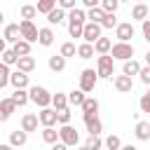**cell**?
I'll use <instances>...</instances> for the list:
<instances>
[{
    "label": "cell",
    "instance_id": "6da1fadb",
    "mask_svg": "<svg viewBox=\"0 0 150 150\" xmlns=\"http://www.w3.org/2000/svg\"><path fill=\"white\" fill-rule=\"evenodd\" d=\"M96 73L103 80H112V75H115V59H112L110 52L108 54H98V59H96Z\"/></svg>",
    "mask_w": 150,
    "mask_h": 150
},
{
    "label": "cell",
    "instance_id": "7a4b0ae2",
    "mask_svg": "<svg viewBox=\"0 0 150 150\" xmlns=\"http://www.w3.org/2000/svg\"><path fill=\"white\" fill-rule=\"evenodd\" d=\"M28 96H30V101H33L35 105H40V108L52 105V94H49L45 87H38V84L28 87Z\"/></svg>",
    "mask_w": 150,
    "mask_h": 150
},
{
    "label": "cell",
    "instance_id": "3957f363",
    "mask_svg": "<svg viewBox=\"0 0 150 150\" xmlns=\"http://www.w3.org/2000/svg\"><path fill=\"white\" fill-rule=\"evenodd\" d=\"M110 54H112L115 61H127V59L134 56V45H131V42H122V40H117V42L110 47Z\"/></svg>",
    "mask_w": 150,
    "mask_h": 150
},
{
    "label": "cell",
    "instance_id": "277c9868",
    "mask_svg": "<svg viewBox=\"0 0 150 150\" xmlns=\"http://www.w3.org/2000/svg\"><path fill=\"white\" fill-rule=\"evenodd\" d=\"M59 141H63L66 148L77 145V143H80V131H77L75 127H70V122H68V124H61V129H59Z\"/></svg>",
    "mask_w": 150,
    "mask_h": 150
},
{
    "label": "cell",
    "instance_id": "5b68a950",
    "mask_svg": "<svg viewBox=\"0 0 150 150\" xmlns=\"http://www.w3.org/2000/svg\"><path fill=\"white\" fill-rule=\"evenodd\" d=\"M96 82H98V73L94 70V68H84L82 73H80V89L82 91H94V87H96Z\"/></svg>",
    "mask_w": 150,
    "mask_h": 150
},
{
    "label": "cell",
    "instance_id": "8992f818",
    "mask_svg": "<svg viewBox=\"0 0 150 150\" xmlns=\"http://www.w3.org/2000/svg\"><path fill=\"white\" fill-rule=\"evenodd\" d=\"M19 30H21V38L28 40V42H38V33L40 28L33 23V19H21L19 21Z\"/></svg>",
    "mask_w": 150,
    "mask_h": 150
},
{
    "label": "cell",
    "instance_id": "52a82bcc",
    "mask_svg": "<svg viewBox=\"0 0 150 150\" xmlns=\"http://www.w3.org/2000/svg\"><path fill=\"white\" fill-rule=\"evenodd\" d=\"M101 35H103V26H101V23H96V21H87V23H84L82 40H87V42H96Z\"/></svg>",
    "mask_w": 150,
    "mask_h": 150
},
{
    "label": "cell",
    "instance_id": "ba28073f",
    "mask_svg": "<svg viewBox=\"0 0 150 150\" xmlns=\"http://www.w3.org/2000/svg\"><path fill=\"white\" fill-rule=\"evenodd\" d=\"M38 117H40V124L42 127H54V124H59V117H56V108L52 105H45V108H40V112H38Z\"/></svg>",
    "mask_w": 150,
    "mask_h": 150
},
{
    "label": "cell",
    "instance_id": "9c48e42d",
    "mask_svg": "<svg viewBox=\"0 0 150 150\" xmlns=\"http://www.w3.org/2000/svg\"><path fill=\"white\" fill-rule=\"evenodd\" d=\"M112 84H115V89H117L120 94H129V91L134 89V80H131V75H127V73L115 75V77H112Z\"/></svg>",
    "mask_w": 150,
    "mask_h": 150
},
{
    "label": "cell",
    "instance_id": "30bf717a",
    "mask_svg": "<svg viewBox=\"0 0 150 150\" xmlns=\"http://www.w3.org/2000/svg\"><path fill=\"white\" fill-rule=\"evenodd\" d=\"M115 38L122 40V42H129V40L134 38V23H131V21L117 23V26H115Z\"/></svg>",
    "mask_w": 150,
    "mask_h": 150
},
{
    "label": "cell",
    "instance_id": "8fae6325",
    "mask_svg": "<svg viewBox=\"0 0 150 150\" xmlns=\"http://www.w3.org/2000/svg\"><path fill=\"white\" fill-rule=\"evenodd\" d=\"M9 84H12L14 89H28V84H30V82H28V73H23V70L16 68V70L9 75Z\"/></svg>",
    "mask_w": 150,
    "mask_h": 150
},
{
    "label": "cell",
    "instance_id": "7c38bea8",
    "mask_svg": "<svg viewBox=\"0 0 150 150\" xmlns=\"http://www.w3.org/2000/svg\"><path fill=\"white\" fill-rule=\"evenodd\" d=\"M80 108H82V120H84V117H91V115H98V98L87 96Z\"/></svg>",
    "mask_w": 150,
    "mask_h": 150
},
{
    "label": "cell",
    "instance_id": "4fadbf2b",
    "mask_svg": "<svg viewBox=\"0 0 150 150\" xmlns=\"http://www.w3.org/2000/svg\"><path fill=\"white\" fill-rule=\"evenodd\" d=\"M14 110H16L14 98H12V96H9V98H2V101H0V122H7Z\"/></svg>",
    "mask_w": 150,
    "mask_h": 150
},
{
    "label": "cell",
    "instance_id": "5bb4252c",
    "mask_svg": "<svg viewBox=\"0 0 150 150\" xmlns=\"http://www.w3.org/2000/svg\"><path fill=\"white\" fill-rule=\"evenodd\" d=\"M68 19V14H66V9L63 7H54L52 12H47V21H49V26H59V23H63Z\"/></svg>",
    "mask_w": 150,
    "mask_h": 150
},
{
    "label": "cell",
    "instance_id": "9a60e30c",
    "mask_svg": "<svg viewBox=\"0 0 150 150\" xmlns=\"http://www.w3.org/2000/svg\"><path fill=\"white\" fill-rule=\"evenodd\" d=\"M38 124H40V117L35 115V112H26L23 117H21V129L23 131H38Z\"/></svg>",
    "mask_w": 150,
    "mask_h": 150
},
{
    "label": "cell",
    "instance_id": "2e32d148",
    "mask_svg": "<svg viewBox=\"0 0 150 150\" xmlns=\"http://www.w3.org/2000/svg\"><path fill=\"white\" fill-rule=\"evenodd\" d=\"M2 35H5V40L7 42H16V40H21V30H19V23H7L5 26V30H2Z\"/></svg>",
    "mask_w": 150,
    "mask_h": 150
},
{
    "label": "cell",
    "instance_id": "e0dca14e",
    "mask_svg": "<svg viewBox=\"0 0 150 150\" xmlns=\"http://www.w3.org/2000/svg\"><path fill=\"white\" fill-rule=\"evenodd\" d=\"M38 42H40L42 47H52V45H54V30H52V26L40 28V33H38Z\"/></svg>",
    "mask_w": 150,
    "mask_h": 150
},
{
    "label": "cell",
    "instance_id": "ac0fdd59",
    "mask_svg": "<svg viewBox=\"0 0 150 150\" xmlns=\"http://www.w3.org/2000/svg\"><path fill=\"white\" fill-rule=\"evenodd\" d=\"M134 134H136V138H138V141H150V122L138 120V122H136Z\"/></svg>",
    "mask_w": 150,
    "mask_h": 150
},
{
    "label": "cell",
    "instance_id": "d6986e66",
    "mask_svg": "<svg viewBox=\"0 0 150 150\" xmlns=\"http://www.w3.org/2000/svg\"><path fill=\"white\" fill-rule=\"evenodd\" d=\"M16 68H19V70H23V73H33V70H35V59H33L30 54H26V56H19V61H16Z\"/></svg>",
    "mask_w": 150,
    "mask_h": 150
},
{
    "label": "cell",
    "instance_id": "ffe728a7",
    "mask_svg": "<svg viewBox=\"0 0 150 150\" xmlns=\"http://www.w3.org/2000/svg\"><path fill=\"white\" fill-rule=\"evenodd\" d=\"M47 66H49V70H54V73H61V70L66 68V56H63V54H54V56H49Z\"/></svg>",
    "mask_w": 150,
    "mask_h": 150
},
{
    "label": "cell",
    "instance_id": "44dd1931",
    "mask_svg": "<svg viewBox=\"0 0 150 150\" xmlns=\"http://www.w3.org/2000/svg\"><path fill=\"white\" fill-rule=\"evenodd\" d=\"M84 127L89 134H101L103 131V124L98 120V115H91V117H84Z\"/></svg>",
    "mask_w": 150,
    "mask_h": 150
},
{
    "label": "cell",
    "instance_id": "7402d4cb",
    "mask_svg": "<svg viewBox=\"0 0 150 150\" xmlns=\"http://www.w3.org/2000/svg\"><path fill=\"white\" fill-rule=\"evenodd\" d=\"M26 141H28V131H23V129H21V131L16 129V131H12V134H9V145H14V148L26 145Z\"/></svg>",
    "mask_w": 150,
    "mask_h": 150
},
{
    "label": "cell",
    "instance_id": "603a6c76",
    "mask_svg": "<svg viewBox=\"0 0 150 150\" xmlns=\"http://www.w3.org/2000/svg\"><path fill=\"white\" fill-rule=\"evenodd\" d=\"M148 14H150V9H148L145 2H138V5H134V9H131V19H136V21L148 19Z\"/></svg>",
    "mask_w": 150,
    "mask_h": 150
},
{
    "label": "cell",
    "instance_id": "cb8c5ba5",
    "mask_svg": "<svg viewBox=\"0 0 150 150\" xmlns=\"http://www.w3.org/2000/svg\"><path fill=\"white\" fill-rule=\"evenodd\" d=\"M103 16H105V9H103L101 5H96V7H89V9H87V21H96V23H101V21H103Z\"/></svg>",
    "mask_w": 150,
    "mask_h": 150
},
{
    "label": "cell",
    "instance_id": "d4e9b609",
    "mask_svg": "<svg viewBox=\"0 0 150 150\" xmlns=\"http://www.w3.org/2000/svg\"><path fill=\"white\" fill-rule=\"evenodd\" d=\"M94 52H96V49H94V42H87V40H84L82 45H77V56H80V59H84V61H87V59H91V56H94Z\"/></svg>",
    "mask_w": 150,
    "mask_h": 150
},
{
    "label": "cell",
    "instance_id": "484cf974",
    "mask_svg": "<svg viewBox=\"0 0 150 150\" xmlns=\"http://www.w3.org/2000/svg\"><path fill=\"white\" fill-rule=\"evenodd\" d=\"M110 47H112V40L110 38H98L96 42H94V49H96V54H108L110 52Z\"/></svg>",
    "mask_w": 150,
    "mask_h": 150
},
{
    "label": "cell",
    "instance_id": "4316f807",
    "mask_svg": "<svg viewBox=\"0 0 150 150\" xmlns=\"http://www.w3.org/2000/svg\"><path fill=\"white\" fill-rule=\"evenodd\" d=\"M122 73H127V75H138V73H141V63H138V61L131 56V59H127V61H124Z\"/></svg>",
    "mask_w": 150,
    "mask_h": 150
},
{
    "label": "cell",
    "instance_id": "83f0119b",
    "mask_svg": "<svg viewBox=\"0 0 150 150\" xmlns=\"http://www.w3.org/2000/svg\"><path fill=\"white\" fill-rule=\"evenodd\" d=\"M84 98H87V91H82L80 87H77V89H73V91L68 94V103H70V105H77V108L82 105V101H84Z\"/></svg>",
    "mask_w": 150,
    "mask_h": 150
},
{
    "label": "cell",
    "instance_id": "f1b7e54d",
    "mask_svg": "<svg viewBox=\"0 0 150 150\" xmlns=\"http://www.w3.org/2000/svg\"><path fill=\"white\" fill-rule=\"evenodd\" d=\"M30 45H33V42H28V40L21 38V40H16V42L12 45V49H14L19 56H26V54H30Z\"/></svg>",
    "mask_w": 150,
    "mask_h": 150
},
{
    "label": "cell",
    "instance_id": "f546056e",
    "mask_svg": "<svg viewBox=\"0 0 150 150\" xmlns=\"http://www.w3.org/2000/svg\"><path fill=\"white\" fill-rule=\"evenodd\" d=\"M12 98H14V103H16V108H21V105H26V103L30 101V96H28V89H14V94H12Z\"/></svg>",
    "mask_w": 150,
    "mask_h": 150
},
{
    "label": "cell",
    "instance_id": "4dcf8cb0",
    "mask_svg": "<svg viewBox=\"0 0 150 150\" xmlns=\"http://www.w3.org/2000/svg\"><path fill=\"white\" fill-rule=\"evenodd\" d=\"M52 105H54L56 110H61V108L70 105V103H68V94H63V91H56V94H52Z\"/></svg>",
    "mask_w": 150,
    "mask_h": 150
},
{
    "label": "cell",
    "instance_id": "1f68e13d",
    "mask_svg": "<svg viewBox=\"0 0 150 150\" xmlns=\"http://www.w3.org/2000/svg\"><path fill=\"white\" fill-rule=\"evenodd\" d=\"M84 23H87V21H68V33H70V38H82Z\"/></svg>",
    "mask_w": 150,
    "mask_h": 150
},
{
    "label": "cell",
    "instance_id": "d6a6232c",
    "mask_svg": "<svg viewBox=\"0 0 150 150\" xmlns=\"http://www.w3.org/2000/svg\"><path fill=\"white\" fill-rule=\"evenodd\" d=\"M42 141L49 143V145H54V143L59 141V131H56L54 127H45V129H42Z\"/></svg>",
    "mask_w": 150,
    "mask_h": 150
},
{
    "label": "cell",
    "instance_id": "836d02e7",
    "mask_svg": "<svg viewBox=\"0 0 150 150\" xmlns=\"http://www.w3.org/2000/svg\"><path fill=\"white\" fill-rule=\"evenodd\" d=\"M103 145H105V143L98 138V134H89V138L84 141V148H87V150H98V148H103Z\"/></svg>",
    "mask_w": 150,
    "mask_h": 150
},
{
    "label": "cell",
    "instance_id": "e575fe53",
    "mask_svg": "<svg viewBox=\"0 0 150 150\" xmlns=\"http://www.w3.org/2000/svg\"><path fill=\"white\" fill-rule=\"evenodd\" d=\"M9 75H12L9 66H7L5 61H0V89H5V87L9 84Z\"/></svg>",
    "mask_w": 150,
    "mask_h": 150
},
{
    "label": "cell",
    "instance_id": "d590c367",
    "mask_svg": "<svg viewBox=\"0 0 150 150\" xmlns=\"http://www.w3.org/2000/svg\"><path fill=\"white\" fill-rule=\"evenodd\" d=\"M38 14H47V12H52L54 7H56V0H38Z\"/></svg>",
    "mask_w": 150,
    "mask_h": 150
},
{
    "label": "cell",
    "instance_id": "8d00e7d4",
    "mask_svg": "<svg viewBox=\"0 0 150 150\" xmlns=\"http://www.w3.org/2000/svg\"><path fill=\"white\" fill-rule=\"evenodd\" d=\"M120 21H117V16H115V12H105V16H103V21H101V26L103 28H115Z\"/></svg>",
    "mask_w": 150,
    "mask_h": 150
},
{
    "label": "cell",
    "instance_id": "74e56055",
    "mask_svg": "<svg viewBox=\"0 0 150 150\" xmlns=\"http://www.w3.org/2000/svg\"><path fill=\"white\" fill-rule=\"evenodd\" d=\"M59 54H63L66 59L75 56V54H77V47H75V42H63V45H61V52H59Z\"/></svg>",
    "mask_w": 150,
    "mask_h": 150
},
{
    "label": "cell",
    "instance_id": "f35d334b",
    "mask_svg": "<svg viewBox=\"0 0 150 150\" xmlns=\"http://www.w3.org/2000/svg\"><path fill=\"white\" fill-rule=\"evenodd\" d=\"M2 61H5L7 66H16V61H19V54H16L14 49H5V52H2Z\"/></svg>",
    "mask_w": 150,
    "mask_h": 150
},
{
    "label": "cell",
    "instance_id": "ab89813d",
    "mask_svg": "<svg viewBox=\"0 0 150 150\" xmlns=\"http://www.w3.org/2000/svg\"><path fill=\"white\" fill-rule=\"evenodd\" d=\"M103 143H105V148H110V150H120V148H122V141H120V136H115V134H110Z\"/></svg>",
    "mask_w": 150,
    "mask_h": 150
},
{
    "label": "cell",
    "instance_id": "60d3db41",
    "mask_svg": "<svg viewBox=\"0 0 150 150\" xmlns=\"http://www.w3.org/2000/svg\"><path fill=\"white\" fill-rule=\"evenodd\" d=\"M35 14H38L35 5H23L21 7V19H35Z\"/></svg>",
    "mask_w": 150,
    "mask_h": 150
},
{
    "label": "cell",
    "instance_id": "b9f144b4",
    "mask_svg": "<svg viewBox=\"0 0 150 150\" xmlns=\"http://www.w3.org/2000/svg\"><path fill=\"white\" fill-rule=\"evenodd\" d=\"M138 108H141V112H148L150 115V89L141 96V101H138Z\"/></svg>",
    "mask_w": 150,
    "mask_h": 150
},
{
    "label": "cell",
    "instance_id": "7bdbcfd3",
    "mask_svg": "<svg viewBox=\"0 0 150 150\" xmlns=\"http://www.w3.org/2000/svg\"><path fill=\"white\" fill-rule=\"evenodd\" d=\"M56 117H59V124H68V122H70V108L66 105V108L56 110Z\"/></svg>",
    "mask_w": 150,
    "mask_h": 150
},
{
    "label": "cell",
    "instance_id": "ee69618b",
    "mask_svg": "<svg viewBox=\"0 0 150 150\" xmlns=\"http://www.w3.org/2000/svg\"><path fill=\"white\" fill-rule=\"evenodd\" d=\"M101 7H103L105 12H117V7H120V0H101Z\"/></svg>",
    "mask_w": 150,
    "mask_h": 150
},
{
    "label": "cell",
    "instance_id": "f6af8a7d",
    "mask_svg": "<svg viewBox=\"0 0 150 150\" xmlns=\"http://www.w3.org/2000/svg\"><path fill=\"white\" fill-rule=\"evenodd\" d=\"M138 77H141V82H143V84H148V87H150V66H148V63H145V66H141Z\"/></svg>",
    "mask_w": 150,
    "mask_h": 150
},
{
    "label": "cell",
    "instance_id": "bcb514c9",
    "mask_svg": "<svg viewBox=\"0 0 150 150\" xmlns=\"http://www.w3.org/2000/svg\"><path fill=\"white\" fill-rule=\"evenodd\" d=\"M141 33H143V40L150 42V19H143L141 21Z\"/></svg>",
    "mask_w": 150,
    "mask_h": 150
},
{
    "label": "cell",
    "instance_id": "7dc6e473",
    "mask_svg": "<svg viewBox=\"0 0 150 150\" xmlns=\"http://www.w3.org/2000/svg\"><path fill=\"white\" fill-rule=\"evenodd\" d=\"M75 2H77V0H56V5H59V7H63L66 12H68V9H73V7H75Z\"/></svg>",
    "mask_w": 150,
    "mask_h": 150
},
{
    "label": "cell",
    "instance_id": "c3c4849f",
    "mask_svg": "<svg viewBox=\"0 0 150 150\" xmlns=\"http://www.w3.org/2000/svg\"><path fill=\"white\" fill-rule=\"evenodd\" d=\"M80 2H82V7H87V9H89V7H96V5H101V0H80Z\"/></svg>",
    "mask_w": 150,
    "mask_h": 150
},
{
    "label": "cell",
    "instance_id": "681fc988",
    "mask_svg": "<svg viewBox=\"0 0 150 150\" xmlns=\"http://www.w3.org/2000/svg\"><path fill=\"white\" fill-rule=\"evenodd\" d=\"M7 49V40H5V35H0V54Z\"/></svg>",
    "mask_w": 150,
    "mask_h": 150
},
{
    "label": "cell",
    "instance_id": "f907efd6",
    "mask_svg": "<svg viewBox=\"0 0 150 150\" xmlns=\"http://www.w3.org/2000/svg\"><path fill=\"white\" fill-rule=\"evenodd\" d=\"M145 63H148V66H150V52H148V54H145Z\"/></svg>",
    "mask_w": 150,
    "mask_h": 150
},
{
    "label": "cell",
    "instance_id": "816d5d0a",
    "mask_svg": "<svg viewBox=\"0 0 150 150\" xmlns=\"http://www.w3.org/2000/svg\"><path fill=\"white\" fill-rule=\"evenodd\" d=\"M2 21H5V14H2V12H0V26H2Z\"/></svg>",
    "mask_w": 150,
    "mask_h": 150
},
{
    "label": "cell",
    "instance_id": "f5cc1de1",
    "mask_svg": "<svg viewBox=\"0 0 150 150\" xmlns=\"http://www.w3.org/2000/svg\"><path fill=\"white\" fill-rule=\"evenodd\" d=\"M120 2H127V0H120Z\"/></svg>",
    "mask_w": 150,
    "mask_h": 150
},
{
    "label": "cell",
    "instance_id": "db71d44e",
    "mask_svg": "<svg viewBox=\"0 0 150 150\" xmlns=\"http://www.w3.org/2000/svg\"><path fill=\"white\" fill-rule=\"evenodd\" d=\"M138 2H145V0H138Z\"/></svg>",
    "mask_w": 150,
    "mask_h": 150
}]
</instances>
